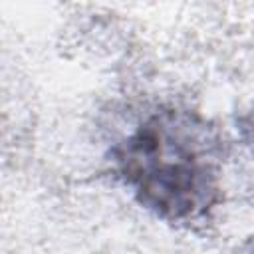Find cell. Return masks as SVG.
Wrapping results in <instances>:
<instances>
[{
  "label": "cell",
  "instance_id": "cell-1",
  "mask_svg": "<svg viewBox=\"0 0 254 254\" xmlns=\"http://www.w3.org/2000/svg\"><path fill=\"white\" fill-rule=\"evenodd\" d=\"M214 153L210 127L185 111L155 113L113 151L137 200L167 220L198 218L216 204Z\"/></svg>",
  "mask_w": 254,
  "mask_h": 254
}]
</instances>
